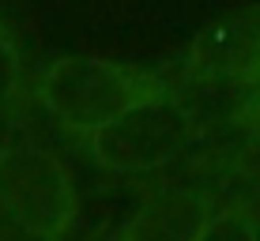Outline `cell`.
Segmentation results:
<instances>
[{
    "mask_svg": "<svg viewBox=\"0 0 260 241\" xmlns=\"http://www.w3.org/2000/svg\"><path fill=\"white\" fill-rule=\"evenodd\" d=\"M253 241H260V219H256V234H253Z\"/></svg>",
    "mask_w": 260,
    "mask_h": 241,
    "instance_id": "cell-11",
    "label": "cell"
},
{
    "mask_svg": "<svg viewBox=\"0 0 260 241\" xmlns=\"http://www.w3.org/2000/svg\"><path fill=\"white\" fill-rule=\"evenodd\" d=\"M249 113H256V117H260V83H256V91L249 94Z\"/></svg>",
    "mask_w": 260,
    "mask_h": 241,
    "instance_id": "cell-10",
    "label": "cell"
},
{
    "mask_svg": "<svg viewBox=\"0 0 260 241\" xmlns=\"http://www.w3.org/2000/svg\"><path fill=\"white\" fill-rule=\"evenodd\" d=\"M211 215L215 211H208V203L200 196H189V192L166 196L158 208H151L140 219L136 241H196Z\"/></svg>",
    "mask_w": 260,
    "mask_h": 241,
    "instance_id": "cell-5",
    "label": "cell"
},
{
    "mask_svg": "<svg viewBox=\"0 0 260 241\" xmlns=\"http://www.w3.org/2000/svg\"><path fill=\"white\" fill-rule=\"evenodd\" d=\"M234 166L245 181H253L260 189V117L249 113V128H245V140L238 144V155H234Z\"/></svg>",
    "mask_w": 260,
    "mask_h": 241,
    "instance_id": "cell-7",
    "label": "cell"
},
{
    "mask_svg": "<svg viewBox=\"0 0 260 241\" xmlns=\"http://www.w3.org/2000/svg\"><path fill=\"white\" fill-rule=\"evenodd\" d=\"M192 72L208 83L256 87L260 83V8L208 26L189 49Z\"/></svg>",
    "mask_w": 260,
    "mask_h": 241,
    "instance_id": "cell-4",
    "label": "cell"
},
{
    "mask_svg": "<svg viewBox=\"0 0 260 241\" xmlns=\"http://www.w3.org/2000/svg\"><path fill=\"white\" fill-rule=\"evenodd\" d=\"M0 241H53V237L38 234V230H30L4 200H0Z\"/></svg>",
    "mask_w": 260,
    "mask_h": 241,
    "instance_id": "cell-9",
    "label": "cell"
},
{
    "mask_svg": "<svg viewBox=\"0 0 260 241\" xmlns=\"http://www.w3.org/2000/svg\"><path fill=\"white\" fill-rule=\"evenodd\" d=\"M0 200L30 230L53 241L76 215V196L64 166L34 144H12L0 151Z\"/></svg>",
    "mask_w": 260,
    "mask_h": 241,
    "instance_id": "cell-3",
    "label": "cell"
},
{
    "mask_svg": "<svg viewBox=\"0 0 260 241\" xmlns=\"http://www.w3.org/2000/svg\"><path fill=\"white\" fill-rule=\"evenodd\" d=\"M46 110L76 132H98L106 121L124 113L132 102L155 94L151 76L102 57H64L53 60L38 83Z\"/></svg>",
    "mask_w": 260,
    "mask_h": 241,
    "instance_id": "cell-1",
    "label": "cell"
},
{
    "mask_svg": "<svg viewBox=\"0 0 260 241\" xmlns=\"http://www.w3.org/2000/svg\"><path fill=\"white\" fill-rule=\"evenodd\" d=\"M196 117L177 94L155 91L91 132V151L110 174H147L192 144Z\"/></svg>",
    "mask_w": 260,
    "mask_h": 241,
    "instance_id": "cell-2",
    "label": "cell"
},
{
    "mask_svg": "<svg viewBox=\"0 0 260 241\" xmlns=\"http://www.w3.org/2000/svg\"><path fill=\"white\" fill-rule=\"evenodd\" d=\"M19 53H15L12 38H8V30L0 26V106L12 102V94L19 91Z\"/></svg>",
    "mask_w": 260,
    "mask_h": 241,
    "instance_id": "cell-8",
    "label": "cell"
},
{
    "mask_svg": "<svg viewBox=\"0 0 260 241\" xmlns=\"http://www.w3.org/2000/svg\"><path fill=\"white\" fill-rule=\"evenodd\" d=\"M253 234H256V219H249L245 211L226 208L208 219V226L200 230L196 241H253Z\"/></svg>",
    "mask_w": 260,
    "mask_h": 241,
    "instance_id": "cell-6",
    "label": "cell"
}]
</instances>
